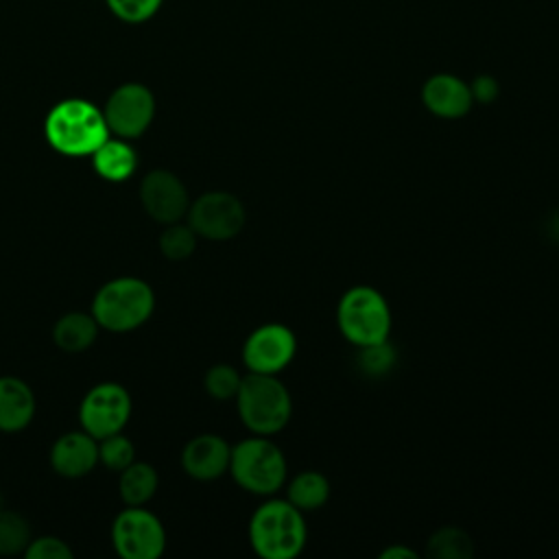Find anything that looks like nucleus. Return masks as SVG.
<instances>
[{"label":"nucleus","instance_id":"nucleus-1","mask_svg":"<svg viewBox=\"0 0 559 559\" xmlns=\"http://www.w3.org/2000/svg\"><path fill=\"white\" fill-rule=\"evenodd\" d=\"M46 142L61 155H92L111 133L100 107L85 98H66L52 105L44 120Z\"/></svg>","mask_w":559,"mask_h":559},{"label":"nucleus","instance_id":"nucleus-2","mask_svg":"<svg viewBox=\"0 0 559 559\" xmlns=\"http://www.w3.org/2000/svg\"><path fill=\"white\" fill-rule=\"evenodd\" d=\"M306 513L286 498L269 496L249 520V544L262 559H293L308 542Z\"/></svg>","mask_w":559,"mask_h":559},{"label":"nucleus","instance_id":"nucleus-3","mask_svg":"<svg viewBox=\"0 0 559 559\" xmlns=\"http://www.w3.org/2000/svg\"><path fill=\"white\" fill-rule=\"evenodd\" d=\"M234 400L238 417L251 435H277L293 415L290 391L277 376L247 371Z\"/></svg>","mask_w":559,"mask_h":559},{"label":"nucleus","instance_id":"nucleus-4","mask_svg":"<svg viewBox=\"0 0 559 559\" xmlns=\"http://www.w3.org/2000/svg\"><path fill=\"white\" fill-rule=\"evenodd\" d=\"M234 483L253 496H275L288 478L282 448L264 435H251L231 445L229 469Z\"/></svg>","mask_w":559,"mask_h":559},{"label":"nucleus","instance_id":"nucleus-5","mask_svg":"<svg viewBox=\"0 0 559 559\" xmlns=\"http://www.w3.org/2000/svg\"><path fill=\"white\" fill-rule=\"evenodd\" d=\"M336 325L347 343L369 347L389 341L393 314L386 297L367 284L347 288L336 306Z\"/></svg>","mask_w":559,"mask_h":559},{"label":"nucleus","instance_id":"nucleus-6","mask_svg":"<svg viewBox=\"0 0 559 559\" xmlns=\"http://www.w3.org/2000/svg\"><path fill=\"white\" fill-rule=\"evenodd\" d=\"M155 308L153 288L140 277H116L98 288L92 314L109 332H131L140 328Z\"/></svg>","mask_w":559,"mask_h":559},{"label":"nucleus","instance_id":"nucleus-7","mask_svg":"<svg viewBox=\"0 0 559 559\" xmlns=\"http://www.w3.org/2000/svg\"><path fill=\"white\" fill-rule=\"evenodd\" d=\"M186 218L197 236L207 240H229L242 231L247 212L236 194L210 190L190 203Z\"/></svg>","mask_w":559,"mask_h":559},{"label":"nucleus","instance_id":"nucleus-8","mask_svg":"<svg viewBox=\"0 0 559 559\" xmlns=\"http://www.w3.org/2000/svg\"><path fill=\"white\" fill-rule=\"evenodd\" d=\"M111 542L122 559H157L166 548V531L144 507H127L114 520Z\"/></svg>","mask_w":559,"mask_h":559},{"label":"nucleus","instance_id":"nucleus-9","mask_svg":"<svg viewBox=\"0 0 559 559\" xmlns=\"http://www.w3.org/2000/svg\"><path fill=\"white\" fill-rule=\"evenodd\" d=\"M103 114L109 133L124 140L140 138L155 118V96L144 83L129 81L109 94Z\"/></svg>","mask_w":559,"mask_h":559},{"label":"nucleus","instance_id":"nucleus-10","mask_svg":"<svg viewBox=\"0 0 559 559\" xmlns=\"http://www.w3.org/2000/svg\"><path fill=\"white\" fill-rule=\"evenodd\" d=\"M297 354V336L284 323H262L242 343V365L251 373L280 376Z\"/></svg>","mask_w":559,"mask_h":559},{"label":"nucleus","instance_id":"nucleus-11","mask_svg":"<svg viewBox=\"0 0 559 559\" xmlns=\"http://www.w3.org/2000/svg\"><path fill=\"white\" fill-rule=\"evenodd\" d=\"M131 415L129 391L118 382H100L92 386L79 406V421L94 439L122 432Z\"/></svg>","mask_w":559,"mask_h":559},{"label":"nucleus","instance_id":"nucleus-12","mask_svg":"<svg viewBox=\"0 0 559 559\" xmlns=\"http://www.w3.org/2000/svg\"><path fill=\"white\" fill-rule=\"evenodd\" d=\"M140 203L146 214L157 223H177L188 214L190 197L183 181L164 168L144 175L140 183Z\"/></svg>","mask_w":559,"mask_h":559},{"label":"nucleus","instance_id":"nucleus-13","mask_svg":"<svg viewBox=\"0 0 559 559\" xmlns=\"http://www.w3.org/2000/svg\"><path fill=\"white\" fill-rule=\"evenodd\" d=\"M421 105L437 118L456 120L469 114L474 107L469 83L450 72H437L428 76L419 92Z\"/></svg>","mask_w":559,"mask_h":559},{"label":"nucleus","instance_id":"nucleus-14","mask_svg":"<svg viewBox=\"0 0 559 559\" xmlns=\"http://www.w3.org/2000/svg\"><path fill=\"white\" fill-rule=\"evenodd\" d=\"M231 445L214 432L192 437L181 450V467L194 480H216L229 469Z\"/></svg>","mask_w":559,"mask_h":559},{"label":"nucleus","instance_id":"nucleus-15","mask_svg":"<svg viewBox=\"0 0 559 559\" xmlns=\"http://www.w3.org/2000/svg\"><path fill=\"white\" fill-rule=\"evenodd\" d=\"M98 463V439L90 432L72 430L61 435L50 448V465L63 478H81Z\"/></svg>","mask_w":559,"mask_h":559},{"label":"nucleus","instance_id":"nucleus-16","mask_svg":"<svg viewBox=\"0 0 559 559\" xmlns=\"http://www.w3.org/2000/svg\"><path fill=\"white\" fill-rule=\"evenodd\" d=\"M35 415V395L31 386L15 378H0V430L17 432L31 424Z\"/></svg>","mask_w":559,"mask_h":559},{"label":"nucleus","instance_id":"nucleus-17","mask_svg":"<svg viewBox=\"0 0 559 559\" xmlns=\"http://www.w3.org/2000/svg\"><path fill=\"white\" fill-rule=\"evenodd\" d=\"M92 168L105 181H127L138 168V155L124 138H107L92 153Z\"/></svg>","mask_w":559,"mask_h":559},{"label":"nucleus","instance_id":"nucleus-18","mask_svg":"<svg viewBox=\"0 0 559 559\" xmlns=\"http://www.w3.org/2000/svg\"><path fill=\"white\" fill-rule=\"evenodd\" d=\"M98 328L100 325L92 312L87 314L81 310H72L57 319L52 328V341L61 352L79 354L92 347L98 336Z\"/></svg>","mask_w":559,"mask_h":559},{"label":"nucleus","instance_id":"nucleus-19","mask_svg":"<svg viewBox=\"0 0 559 559\" xmlns=\"http://www.w3.org/2000/svg\"><path fill=\"white\" fill-rule=\"evenodd\" d=\"M286 500L299 511L310 513L325 507L330 500V480L317 469H304L286 478Z\"/></svg>","mask_w":559,"mask_h":559},{"label":"nucleus","instance_id":"nucleus-20","mask_svg":"<svg viewBox=\"0 0 559 559\" xmlns=\"http://www.w3.org/2000/svg\"><path fill=\"white\" fill-rule=\"evenodd\" d=\"M157 485V469L144 461H133L131 465H127L120 472L118 480L120 498L127 507H144L155 496Z\"/></svg>","mask_w":559,"mask_h":559},{"label":"nucleus","instance_id":"nucleus-21","mask_svg":"<svg viewBox=\"0 0 559 559\" xmlns=\"http://www.w3.org/2000/svg\"><path fill=\"white\" fill-rule=\"evenodd\" d=\"M426 552L437 559H469L474 552V544L463 528L441 526L428 537Z\"/></svg>","mask_w":559,"mask_h":559},{"label":"nucleus","instance_id":"nucleus-22","mask_svg":"<svg viewBox=\"0 0 559 559\" xmlns=\"http://www.w3.org/2000/svg\"><path fill=\"white\" fill-rule=\"evenodd\" d=\"M197 234L188 223H168L164 227V231L159 234V251L164 253V258H168L170 262H181L186 258H190L197 249Z\"/></svg>","mask_w":559,"mask_h":559},{"label":"nucleus","instance_id":"nucleus-23","mask_svg":"<svg viewBox=\"0 0 559 559\" xmlns=\"http://www.w3.org/2000/svg\"><path fill=\"white\" fill-rule=\"evenodd\" d=\"M28 542H31L28 522L20 513L2 504L0 507V555L24 552Z\"/></svg>","mask_w":559,"mask_h":559},{"label":"nucleus","instance_id":"nucleus-24","mask_svg":"<svg viewBox=\"0 0 559 559\" xmlns=\"http://www.w3.org/2000/svg\"><path fill=\"white\" fill-rule=\"evenodd\" d=\"M240 382H242L240 371L229 362H216L203 376V386L207 395L218 402L234 400L240 389Z\"/></svg>","mask_w":559,"mask_h":559},{"label":"nucleus","instance_id":"nucleus-25","mask_svg":"<svg viewBox=\"0 0 559 559\" xmlns=\"http://www.w3.org/2000/svg\"><path fill=\"white\" fill-rule=\"evenodd\" d=\"M133 461L135 448L122 432H114L109 437L98 439V463H103L107 469L120 474Z\"/></svg>","mask_w":559,"mask_h":559},{"label":"nucleus","instance_id":"nucleus-26","mask_svg":"<svg viewBox=\"0 0 559 559\" xmlns=\"http://www.w3.org/2000/svg\"><path fill=\"white\" fill-rule=\"evenodd\" d=\"M105 4L120 22L142 24L157 15L164 0H105Z\"/></svg>","mask_w":559,"mask_h":559},{"label":"nucleus","instance_id":"nucleus-27","mask_svg":"<svg viewBox=\"0 0 559 559\" xmlns=\"http://www.w3.org/2000/svg\"><path fill=\"white\" fill-rule=\"evenodd\" d=\"M395 365V347L389 345V341L369 345V347H358V367L367 376H382L391 371Z\"/></svg>","mask_w":559,"mask_h":559},{"label":"nucleus","instance_id":"nucleus-28","mask_svg":"<svg viewBox=\"0 0 559 559\" xmlns=\"http://www.w3.org/2000/svg\"><path fill=\"white\" fill-rule=\"evenodd\" d=\"M26 559H72L70 546L52 535H41V537H31V542L24 548Z\"/></svg>","mask_w":559,"mask_h":559},{"label":"nucleus","instance_id":"nucleus-29","mask_svg":"<svg viewBox=\"0 0 559 559\" xmlns=\"http://www.w3.org/2000/svg\"><path fill=\"white\" fill-rule=\"evenodd\" d=\"M469 90H472L474 103H480V105H491L500 94V85L491 74L474 76V81L469 83Z\"/></svg>","mask_w":559,"mask_h":559},{"label":"nucleus","instance_id":"nucleus-30","mask_svg":"<svg viewBox=\"0 0 559 559\" xmlns=\"http://www.w3.org/2000/svg\"><path fill=\"white\" fill-rule=\"evenodd\" d=\"M417 552L404 544H393L380 552V559H415Z\"/></svg>","mask_w":559,"mask_h":559}]
</instances>
